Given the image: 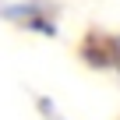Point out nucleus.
Segmentation results:
<instances>
[{
  "instance_id": "obj_1",
  "label": "nucleus",
  "mask_w": 120,
  "mask_h": 120,
  "mask_svg": "<svg viewBox=\"0 0 120 120\" xmlns=\"http://www.w3.org/2000/svg\"><path fill=\"white\" fill-rule=\"evenodd\" d=\"M0 21L28 35H42V39L60 35V14L46 0H0Z\"/></svg>"
},
{
  "instance_id": "obj_2",
  "label": "nucleus",
  "mask_w": 120,
  "mask_h": 120,
  "mask_svg": "<svg viewBox=\"0 0 120 120\" xmlns=\"http://www.w3.org/2000/svg\"><path fill=\"white\" fill-rule=\"evenodd\" d=\"M85 56L95 60L99 67H109L120 74V35H102V39H92L85 46Z\"/></svg>"
},
{
  "instance_id": "obj_3",
  "label": "nucleus",
  "mask_w": 120,
  "mask_h": 120,
  "mask_svg": "<svg viewBox=\"0 0 120 120\" xmlns=\"http://www.w3.org/2000/svg\"><path fill=\"white\" fill-rule=\"evenodd\" d=\"M42 120H67V116H64V113H56L49 102H42Z\"/></svg>"
}]
</instances>
